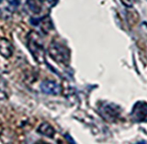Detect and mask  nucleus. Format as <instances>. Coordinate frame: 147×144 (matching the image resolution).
<instances>
[{
  "mask_svg": "<svg viewBox=\"0 0 147 144\" xmlns=\"http://www.w3.org/2000/svg\"><path fill=\"white\" fill-rule=\"evenodd\" d=\"M27 47L29 51L38 63L45 62V49L40 35L35 31H31L27 37Z\"/></svg>",
  "mask_w": 147,
  "mask_h": 144,
  "instance_id": "obj_1",
  "label": "nucleus"
},
{
  "mask_svg": "<svg viewBox=\"0 0 147 144\" xmlns=\"http://www.w3.org/2000/svg\"><path fill=\"white\" fill-rule=\"evenodd\" d=\"M47 53L49 57L59 65L67 66L69 63L71 53H69V49L65 45H61L59 43H53L49 45Z\"/></svg>",
  "mask_w": 147,
  "mask_h": 144,
  "instance_id": "obj_2",
  "label": "nucleus"
},
{
  "mask_svg": "<svg viewBox=\"0 0 147 144\" xmlns=\"http://www.w3.org/2000/svg\"><path fill=\"white\" fill-rule=\"evenodd\" d=\"M20 1L19 0H0V18L8 20L17 10Z\"/></svg>",
  "mask_w": 147,
  "mask_h": 144,
  "instance_id": "obj_3",
  "label": "nucleus"
},
{
  "mask_svg": "<svg viewBox=\"0 0 147 144\" xmlns=\"http://www.w3.org/2000/svg\"><path fill=\"white\" fill-rule=\"evenodd\" d=\"M131 119L137 123L147 122V103L139 101L133 106L131 111Z\"/></svg>",
  "mask_w": 147,
  "mask_h": 144,
  "instance_id": "obj_4",
  "label": "nucleus"
},
{
  "mask_svg": "<svg viewBox=\"0 0 147 144\" xmlns=\"http://www.w3.org/2000/svg\"><path fill=\"white\" fill-rule=\"evenodd\" d=\"M99 112L107 121H114L120 115V108L114 104L105 103L102 107L99 108Z\"/></svg>",
  "mask_w": 147,
  "mask_h": 144,
  "instance_id": "obj_5",
  "label": "nucleus"
},
{
  "mask_svg": "<svg viewBox=\"0 0 147 144\" xmlns=\"http://www.w3.org/2000/svg\"><path fill=\"white\" fill-rule=\"evenodd\" d=\"M40 90L47 95H59L61 92V86L55 81L45 80L40 84Z\"/></svg>",
  "mask_w": 147,
  "mask_h": 144,
  "instance_id": "obj_6",
  "label": "nucleus"
},
{
  "mask_svg": "<svg viewBox=\"0 0 147 144\" xmlns=\"http://www.w3.org/2000/svg\"><path fill=\"white\" fill-rule=\"evenodd\" d=\"M13 53V47L8 41L6 39H1L0 41V55L8 59Z\"/></svg>",
  "mask_w": 147,
  "mask_h": 144,
  "instance_id": "obj_7",
  "label": "nucleus"
},
{
  "mask_svg": "<svg viewBox=\"0 0 147 144\" xmlns=\"http://www.w3.org/2000/svg\"><path fill=\"white\" fill-rule=\"evenodd\" d=\"M26 6L33 14H38L42 10V0H26Z\"/></svg>",
  "mask_w": 147,
  "mask_h": 144,
  "instance_id": "obj_8",
  "label": "nucleus"
},
{
  "mask_svg": "<svg viewBox=\"0 0 147 144\" xmlns=\"http://www.w3.org/2000/svg\"><path fill=\"white\" fill-rule=\"evenodd\" d=\"M37 23H38V25H40V29L43 31V33L49 32V31L53 28V22H51V18L47 16L38 19V20H37Z\"/></svg>",
  "mask_w": 147,
  "mask_h": 144,
  "instance_id": "obj_9",
  "label": "nucleus"
},
{
  "mask_svg": "<svg viewBox=\"0 0 147 144\" xmlns=\"http://www.w3.org/2000/svg\"><path fill=\"white\" fill-rule=\"evenodd\" d=\"M38 132L42 135L47 136L49 138H53L55 134V131L53 126H51L49 123H42L38 127Z\"/></svg>",
  "mask_w": 147,
  "mask_h": 144,
  "instance_id": "obj_10",
  "label": "nucleus"
},
{
  "mask_svg": "<svg viewBox=\"0 0 147 144\" xmlns=\"http://www.w3.org/2000/svg\"><path fill=\"white\" fill-rule=\"evenodd\" d=\"M8 97V87L7 83L3 78L0 77V101L6 100Z\"/></svg>",
  "mask_w": 147,
  "mask_h": 144,
  "instance_id": "obj_11",
  "label": "nucleus"
},
{
  "mask_svg": "<svg viewBox=\"0 0 147 144\" xmlns=\"http://www.w3.org/2000/svg\"><path fill=\"white\" fill-rule=\"evenodd\" d=\"M121 2L127 7H131L132 6V1L131 0H121Z\"/></svg>",
  "mask_w": 147,
  "mask_h": 144,
  "instance_id": "obj_12",
  "label": "nucleus"
},
{
  "mask_svg": "<svg viewBox=\"0 0 147 144\" xmlns=\"http://www.w3.org/2000/svg\"><path fill=\"white\" fill-rule=\"evenodd\" d=\"M47 1L49 3V4L51 5V6H53V5H55V4H57V0H47Z\"/></svg>",
  "mask_w": 147,
  "mask_h": 144,
  "instance_id": "obj_13",
  "label": "nucleus"
}]
</instances>
